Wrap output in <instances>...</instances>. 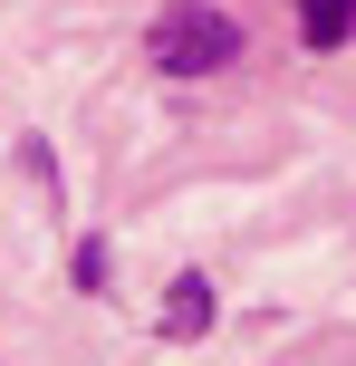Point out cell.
<instances>
[{
  "label": "cell",
  "mask_w": 356,
  "mask_h": 366,
  "mask_svg": "<svg viewBox=\"0 0 356 366\" xmlns=\"http://www.w3.org/2000/svg\"><path fill=\"white\" fill-rule=\"evenodd\" d=\"M77 290H106V241H77Z\"/></svg>",
  "instance_id": "4"
},
{
  "label": "cell",
  "mask_w": 356,
  "mask_h": 366,
  "mask_svg": "<svg viewBox=\"0 0 356 366\" xmlns=\"http://www.w3.org/2000/svg\"><path fill=\"white\" fill-rule=\"evenodd\" d=\"M203 328H212V280H203V270H183V280L164 290V337H173V347H193Z\"/></svg>",
  "instance_id": "2"
},
{
  "label": "cell",
  "mask_w": 356,
  "mask_h": 366,
  "mask_svg": "<svg viewBox=\"0 0 356 366\" xmlns=\"http://www.w3.org/2000/svg\"><path fill=\"white\" fill-rule=\"evenodd\" d=\"M299 39L308 49H347L356 39V0H299Z\"/></svg>",
  "instance_id": "3"
},
{
  "label": "cell",
  "mask_w": 356,
  "mask_h": 366,
  "mask_svg": "<svg viewBox=\"0 0 356 366\" xmlns=\"http://www.w3.org/2000/svg\"><path fill=\"white\" fill-rule=\"evenodd\" d=\"M145 49H154L164 77H212V68L241 58V19H231L222 0H173V10H154Z\"/></svg>",
  "instance_id": "1"
}]
</instances>
